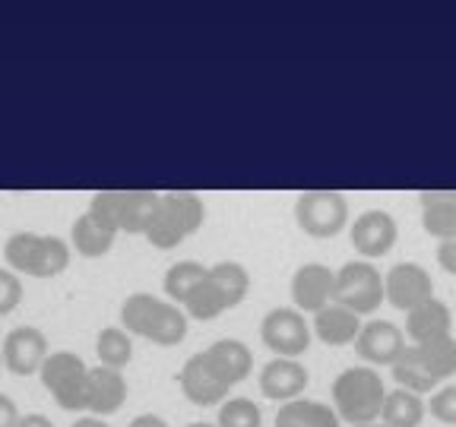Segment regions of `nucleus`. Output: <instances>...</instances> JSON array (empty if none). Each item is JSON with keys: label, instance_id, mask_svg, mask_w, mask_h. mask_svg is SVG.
Listing matches in <instances>:
<instances>
[{"label": "nucleus", "instance_id": "nucleus-1", "mask_svg": "<svg viewBox=\"0 0 456 427\" xmlns=\"http://www.w3.org/2000/svg\"><path fill=\"white\" fill-rule=\"evenodd\" d=\"M191 317H187L184 307L171 304L165 298H156V294L136 292L124 301L121 307V323L130 335H140V339H150L152 345H162V349H171V345H181L187 339V329H191Z\"/></svg>", "mask_w": 456, "mask_h": 427}, {"label": "nucleus", "instance_id": "nucleus-2", "mask_svg": "<svg viewBox=\"0 0 456 427\" xmlns=\"http://www.w3.org/2000/svg\"><path fill=\"white\" fill-rule=\"evenodd\" d=\"M390 370L396 386L419 392V396L441 390L444 380H450L456 374V339L447 335V339H437V342L409 345Z\"/></svg>", "mask_w": 456, "mask_h": 427}, {"label": "nucleus", "instance_id": "nucleus-3", "mask_svg": "<svg viewBox=\"0 0 456 427\" xmlns=\"http://www.w3.org/2000/svg\"><path fill=\"white\" fill-rule=\"evenodd\" d=\"M73 247L61 235H36V231H16L4 244V260L7 270L16 276L32 278H54L67 272Z\"/></svg>", "mask_w": 456, "mask_h": 427}, {"label": "nucleus", "instance_id": "nucleus-4", "mask_svg": "<svg viewBox=\"0 0 456 427\" xmlns=\"http://www.w3.org/2000/svg\"><path fill=\"white\" fill-rule=\"evenodd\" d=\"M250 292V272L235 260H222V263L209 266L207 278L193 288V294L187 298L184 310L193 320H216L225 310L238 307Z\"/></svg>", "mask_w": 456, "mask_h": 427}, {"label": "nucleus", "instance_id": "nucleus-5", "mask_svg": "<svg viewBox=\"0 0 456 427\" xmlns=\"http://www.w3.org/2000/svg\"><path fill=\"white\" fill-rule=\"evenodd\" d=\"M330 396H333V412L339 415V421L352 427L374 424L384 408L387 386L374 367H349L333 380Z\"/></svg>", "mask_w": 456, "mask_h": 427}, {"label": "nucleus", "instance_id": "nucleus-6", "mask_svg": "<svg viewBox=\"0 0 456 427\" xmlns=\"http://www.w3.org/2000/svg\"><path fill=\"white\" fill-rule=\"evenodd\" d=\"M207 222L203 199L191 190H171L159 197V206L152 213V222L146 228V241L159 250H171L184 244L191 235H197Z\"/></svg>", "mask_w": 456, "mask_h": 427}, {"label": "nucleus", "instance_id": "nucleus-7", "mask_svg": "<svg viewBox=\"0 0 456 427\" xmlns=\"http://www.w3.org/2000/svg\"><path fill=\"white\" fill-rule=\"evenodd\" d=\"M156 190H99L89 199V213L102 222V225L114 228L118 235H142L152 222V213L159 206Z\"/></svg>", "mask_w": 456, "mask_h": 427}, {"label": "nucleus", "instance_id": "nucleus-8", "mask_svg": "<svg viewBox=\"0 0 456 427\" xmlns=\"http://www.w3.org/2000/svg\"><path fill=\"white\" fill-rule=\"evenodd\" d=\"M42 386L64 412H89V367L73 351H51L38 370Z\"/></svg>", "mask_w": 456, "mask_h": 427}, {"label": "nucleus", "instance_id": "nucleus-9", "mask_svg": "<svg viewBox=\"0 0 456 427\" xmlns=\"http://www.w3.org/2000/svg\"><path fill=\"white\" fill-rule=\"evenodd\" d=\"M387 301L384 276L370 260H352L336 272V294L333 304L349 307L358 317H368Z\"/></svg>", "mask_w": 456, "mask_h": 427}, {"label": "nucleus", "instance_id": "nucleus-10", "mask_svg": "<svg viewBox=\"0 0 456 427\" xmlns=\"http://www.w3.org/2000/svg\"><path fill=\"white\" fill-rule=\"evenodd\" d=\"M295 222L311 238H336L349 225V199L336 190H305L295 199Z\"/></svg>", "mask_w": 456, "mask_h": 427}, {"label": "nucleus", "instance_id": "nucleus-11", "mask_svg": "<svg viewBox=\"0 0 456 427\" xmlns=\"http://www.w3.org/2000/svg\"><path fill=\"white\" fill-rule=\"evenodd\" d=\"M311 339H314L311 320L301 310H295V307H273L264 320H260V342L276 358L298 361L311 349Z\"/></svg>", "mask_w": 456, "mask_h": 427}, {"label": "nucleus", "instance_id": "nucleus-12", "mask_svg": "<svg viewBox=\"0 0 456 427\" xmlns=\"http://www.w3.org/2000/svg\"><path fill=\"white\" fill-rule=\"evenodd\" d=\"M4 367L13 374V377H32L42 370V364L48 361L51 355V345H48V335L42 333L38 326H16L7 333L4 339Z\"/></svg>", "mask_w": 456, "mask_h": 427}, {"label": "nucleus", "instance_id": "nucleus-13", "mask_svg": "<svg viewBox=\"0 0 456 427\" xmlns=\"http://www.w3.org/2000/svg\"><path fill=\"white\" fill-rule=\"evenodd\" d=\"M384 294L387 304L409 313L419 304L435 298V282H431V272L421 263H396L384 276Z\"/></svg>", "mask_w": 456, "mask_h": 427}, {"label": "nucleus", "instance_id": "nucleus-14", "mask_svg": "<svg viewBox=\"0 0 456 427\" xmlns=\"http://www.w3.org/2000/svg\"><path fill=\"white\" fill-rule=\"evenodd\" d=\"M396 222H393V215L387 209H364L349 225L352 247L364 260H380V256L390 254L393 244H396Z\"/></svg>", "mask_w": 456, "mask_h": 427}, {"label": "nucleus", "instance_id": "nucleus-15", "mask_svg": "<svg viewBox=\"0 0 456 427\" xmlns=\"http://www.w3.org/2000/svg\"><path fill=\"white\" fill-rule=\"evenodd\" d=\"M406 349H409L406 333L390 320H368L355 339L358 358H364V361L374 364V367H384V364L393 367Z\"/></svg>", "mask_w": 456, "mask_h": 427}, {"label": "nucleus", "instance_id": "nucleus-16", "mask_svg": "<svg viewBox=\"0 0 456 427\" xmlns=\"http://www.w3.org/2000/svg\"><path fill=\"white\" fill-rule=\"evenodd\" d=\"M178 386H181V392L191 399L193 406H200V408L222 406L225 399H232L228 396L232 386H228L225 380L209 367V361L203 358V351H197V355H191L184 361V367H181V374H178Z\"/></svg>", "mask_w": 456, "mask_h": 427}, {"label": "nucleus", "instance_id": "nucleus-17", "mask_svg": "<svg viewBox=\"0 0 456 427\" xmlns=\"http://www.w3.org/2000/svg\"><path fill=\"white\" fill-rule=\"evenodd\" d=\"M336 294V272L323 263H305L292 276V304L301 313H317L333 304Z\"/></svg>", "mask_w": 456, "mask_h": 427}, {"label": "nucleus", "instance_id": "nucleus-18", "mask_svg": "<svg viewBox=\"0 0 456 427\" xmlns=\"http://www.w3.org/2000/svg\"><path fill=\"white\" fill-rule=\"evenodd\" d=\"M260 392L279 406L292 402V399H301V392L311 383V374L301 361H292V358H273L260 367Z\"/></svg>", "mask_w": 456, "mask_h": 427}, {"label": "nucleus", "instance_id": "nucleus-19", "mask_svg": "<svg viewBox=\"0 0 456 427\" xmlns=\"http://www.w3.org/2000/svg\"><path fill=\"white\" fill-rule=\"evenodd\" d=\"M203 358L228 386L244 383L254 370V355L241 339H216L209 349H203Z\"/></svg>", "mask_w": 456, "mask_h": 427}, {"label": "nucleus", "instance_id": "nucleus-20", "mask_svg": "<svg viewBox=\"0 0 456 427\" xmlns=\"http://www.w3.org/2000/svg\"><path fill=\"white\" fill-rule=\"evenodd\" d=\"M362 326H364L362 317L352 313L349 307H342V304H327L323 310L314 313V320H311L314 335H317L323 345H333V349L355 345Z\"/></svg>", "mask_w": 456, "mask_h": 427}, {"label": "nucleus", "instance_id": "nucleus-21", "mask_svg": "<svg viewBox=\"0 0 456 427\" xmlns=\"http://www.w3.org/2000/svg\"><path fill=\"white\" fill-rule=\"evenodd\" d=\"M450 326H453V313L441 298H431L419 304L415 310L406 313V339L409 345H421V342H437L447 339Z\"/></svg>", "mask_w": 456, "mask_h": 427}, {"label": "nucleus", "instance_id": "nucleus-22", "mask_svg": "<svg viewBox=\"0 0 456 427\" xmlns=\"http://www.w3.org/2000/svg\"><path fill=\"white\" fill-rule=\"evenodd\" d=\"M127 402V380L121 370L111 367H89V415L108 418V415L121 412Z\"/></svg>", "mask_w": 456, "mask_h": 427}, {"label": "nucleus", "instance_id": "nucleus-23", "mask_svg": "<svg viewBox=\"0 0 456 427\" xmlns=\"http://www.w3.org/2000/svg\"><path fill=\"white\" fill-rule=\"evenodd\" d=\"M421 228L437 241L456 238V190H421Z\"/></svg>", "mask_w": 456, "mask_h": 427}, {"label": "nucleus", "instance_id": "nucleus-24", "mask_svg": "<svg viewBox=\"0 0 456 427\" xmlns=\"http://www.w3.org/2000/svg\"><path fill=\"white\" fill-rule=\"evenodd\" d=\"M114 238H118V231L102 225L89 209H86L83 215H77V222H73V228H70V247L77 250L79 256H86V260L105 256L108 250L114 247Z\"/></svg>", "mask_w": 456, "mask_h": 427}, {"label": "nucleus", "instance_id": "nucleus-25", "mask_svg": "<svg viewBox=\"0 0 456 427\" xmlns=\"http://www.w3.org/2000/svg\"><path fill=\"white\" fill-rule=\"evenodd\" d=\"M425 412H428V406L419 392L396 386V390L387 392V399H384L380 424H387V427H419L421 418H425Z\"/></svg>", "mask_w": 456, "mask_h": 427}, {"label": "nucleus", "instance_id": "nucleus-26", "mask_svg": "<svg viewBox=\"0 0 456 427\" xmlns=\"http://www.w3.org/2000/svg\"><path fill=\"white\" fill-rule=\"evenodd\" d=\"M209 266L197 263V260H178V263H171L168 272H165V298L171 301V304L184 307L187 298L193 294V288H197L203 278H207Z\"/></svg>", "mask_w": 456, "mask_h": 427}, {"label": "nucleus", "instance_id": "nucleus-27", "mask_svg": "<svg viewBox=\"0 0 456 427\" xmlns=\"http://www.w3.org/2000/svg\"><path fill=\"white\" fill-rule=\"evenodd\" d=\"M95 355L102 367L124 370L134 361V339L124 326H105L95 339Z\"/></svg>", "mask_w": 456, "mask_h": 427}, {"label": "nucleus", "instance_id": "nucleus-28", "mask_svg": "<svg viewBox=\"0 0 456 427\" xmlns=\"http://www.w3.org/2000/svg\"><path fill=\"white\" fill-rule=\"evenodd\" d=\"M333 408L327 402H314V399H292L279 406L276 412V424L273 427H314L323 415H330Z\"/></svg>", "mask_w": 456, "mask_h": 427}, {"label": "nucleus", "instance_id": "nucleus-29", "mask_svg": "<svg viewBox=\"0 0 456 427\" xmlns=\"http://www.w3.org/2000/svg\"><path fill=\"white\" fill-rule=\"evenodd\" d=\"M216 427H264V412H260L254 399L232 396L219 406Z\"/></svg>", "mask_w": 456, "mask_h": 427}, {"label": "nucleus", "instance_id": "nucleus-30", "mask_svg": "<svg viewBox=\"0 0 456 427\" xmlns=\"http://www.w3.org/2000/svg\"><path fill=\"white\" fill-rule=\"evenodd\" d=\"M428 412H431V418L441 421V424H456V383L441 386V390L431 392Z\"/></svg>", "mask_w": 456, "mask_h": 427}, {"label": "nucleus", "instance_id": "nucleus-31", "mask_svg": "<svg viewBox=\"0 0 456 427\" xmlns=\"http://www.w3.org/2000/svg\"><path fill=\"white\" fill-rule=\"evenodd\" d=\"M22 304V278L13 270H0V317H10Z\"/></svg>", "mask_w": 456, "mask_h": 427}, {"label": "nucleus", "instance_id": "nucleus-32", "mask_svg": "<svg viewBox=\"0 0 456 427\" xmlns=\"http://www.w3.org/2000/svg\"><path fill=\"white\" fill-rule=\"evenodd\" d=\"M20 421H22L20 406H16L7 392H0V427H20Z\"/></svg>", "mask_w": 456, "mask_h": 427}, {"label": "nucleus", "instance_id": "nucleus-33", "mask_svg": "<svg viewBox=\"0 0 456 427\" xmlns=\"http://www.w3.org/2000/svg\"><path fill=\"white\" fill-rule=\"evenodd\" d=\"M437 266L450 276H456V238L437 244Z\"/></svg>", "mask_w": 456, "mask_h": 427}, {"label": "nucleus", "instance_id": "nucleus-34", "mask_svg": "<svg viewBox=\"0 0 456 427\" xmlns=\"http://www.w3.org/2000/svg\"><path fill=\"white\" fill-rule=\"evenodd\" d=\"M127 427H168V421L159 418V415H152V412H146V415H136Z\"/></svg>", "mask_w": 456, "mask_h": 427}, {"label": "nucleus", "instance_id": "nucleus-35", "mask_svg": "<svg viewBox=\"0 0 456 427\" xmlns=\"http://www.w3.org/2000/svg\"><path fill=\"white\" fill-rule=\"evenodd\" d=\"M20 427H54V424H51V418H48V415H38V412H32V415H22Z\"/></svg>", "mask_w": 456, "mask_h": 427}, {"label": "nucleus", "instance_id": "nucleus-36", "mask_svg": "<svg viewBox=\"0 0 456 427\" xmlns=\"http://www.w3.org/2000/svg\"><path fill=\"white\" fill-rule=\"evenodd\" d=\"M70 427H108L105 418H95V415H83V418H77Z\"/></svg>", "mask_w": 456, "mask_h": 427}, {"label": "nucleus", "instance_id": "nucleus-37", "mask_svg": "<svg viewBox=\"0 0 456 427\" xmlns=\"http://www.w3.org/2000/svg\"><path fill=\"white\" fill-rule=\"evenodd\" d=\"M339 424H342V421H339V415H336V412H330V415H323V418L317 421V424H314V427H339Z\"/></svg>", "mask_w": 456, "mask_h": 427}, {"label": "nucleus", "instance_id": "nucleus-38", "mask_svg": "<svg viewBox=\"0 0 456 427\" xmlns=\"http://www.w3.org/2000/svg\"><path fill=\"white\" fill-rule=\"evenodd\" d=\"M187 427H216V424H207V421H193V424H187Z\"/></svg>", "mask_w": 456, "mask_h": 427}, {"label": "nucleus", "instance_id": "nucleus-39", "mask_svg": "<svg viewBox=\"0 0 456 427\" xmlns=\"http://www.w3.org/2000/svg\"><path fill=\"white\" fill-rule=\"evenodd\" d=\"M358 427H387V424H358Z\"/></svg>", "mask_w": 456, "mask_h": 427}]
</instances>
